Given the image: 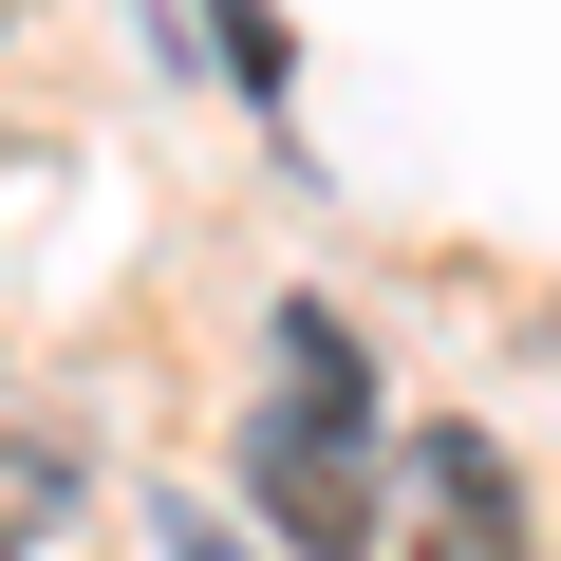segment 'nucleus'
<instances>
[{
  "label": "nucleus",
  "mask_w": 561,
  "mask_h": 561,
  "mask_svg": "<svg viewBox=\"0 0 561 561\" xmlns=\"http://www.w3.org/2000/svg\"><path fill=\"white\" fill-rule=\"evenodd\" d=\"M243 486H262V524L300 542V561H356L393 505H375V431H337V412H262L243 431Z\"/></svg>",
  "instance_id": "f257e3e1"
},
{
  "label": "nucleus",
  "mask_w": 561,
  "mask_h": 561,
  "mask_svg": "<svg viewBox=\"0 0 561 561\" xmlns=\"http://www.w3.org/2000/svg\"><path fill=\"white\" fill-rule=\"evenodd\" d=\"M0 20H20V0H0Z\"/></svg>",
  "instance_id": "0eeeda50"
},
{
  "label": "nucleus",
  "mask_w": 561,
  "mask_h": 561,
  "mask_svg": "<svg viewBox=\"0 0 561 561\" xmlns=\"http://www.w3.org/2000/svg\"><path fill=\"white\" fill-rule=\"evenodd\" d=\"M76 505H94V468H76L57 431H0V561H38Z\"/></svg>",
  "instance_id": "7ed1b4c3"
},
{
  "label": "nucleus",
  "mask_w": 561,
  "mask_h": 561,
  "mask_svg": "<svg viewBox=\"0 0 561 561\" xmlns=\"http://www.w3.org/2000/svg\"><path fill=\"white\" fill-rule=\"evenodd\" d=\"M280 412H337V431H375V375H356L337 300H280Z\"/></svg>",
  "instance_id": "20e7f679"
},
{
  "label": "nucleus",
  "mask_w": 561,
  "mask_h": 561,
  "mask_svg": "<svg viewBox=\"0 0 561 561\" xmlns=\"http://www.w3.org/2000/svg\"><path fill=\"white\" fill-rule=\"evenodd\" d=\"M169 561H243V542H225V524H206V505H169Z\"/></svg>",
  "instance_id": "423d86ee"
},
{
  "label": "nucleus",
  "mask_w": 561,
  "mask_h": 561,
  "mask_svg": "<svg viewBox=\"0 0 561 561\" xmlns=\"http://www.w3.org/2000/svg\"><path fill=\"white\" fill-rule=\"evenodd\" d=\"M412 561H524V468L486 431H412Z\"/></svg>",
  "instance_id": "f03ea898"
},
{
  "label": "nucleus",
  "mask_w": 561,
  "mask_h": 561,
  "mask_svg": "<svg viewBox=\"0 0 561 561\" xmlns=\"http://www.w3.org/2000/svg\"><path fill=\"white\" fill-rule=\"evenodd\" d=\"M206 20H225V76H243V94H280V20H262V0H206Z\"/></svg>",
  "instance_id": "39448f33"
}]
</instances>
